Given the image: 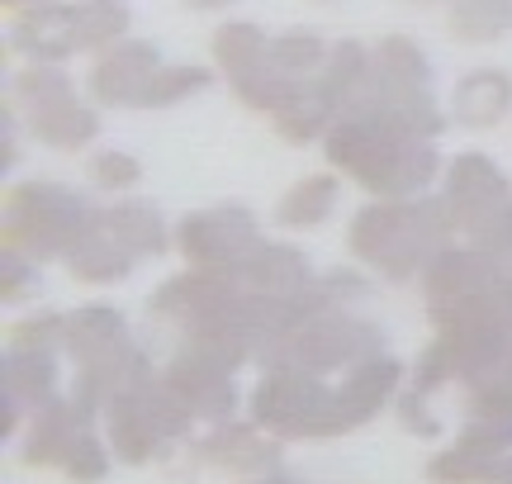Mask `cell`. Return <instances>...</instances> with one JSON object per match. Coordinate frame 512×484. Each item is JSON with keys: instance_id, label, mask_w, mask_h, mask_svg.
<instances>
[{"instance_id": "obj_21", "label": "cell", "mask_w": 512, "mask_h": 484, "mask_svg": "<svg viewBox=\"0 0 512 484\" xmlns=\"http://www.w3.org/2000/svg\"><path fill=\"white\" fill-rule=\"evenodd\" d=\"M95 224L105 228L124 252H133V257H157L166 247V228L162 219L152 214V209L143 205H119V209H105V214H95Z\"/></svg>"}, {"instance_id": "obj_24", "label": "cell", "mask_w": 512, "mask_h": 484, "mask_svg": "<svg viewBox=\"0 0 512 484\" xmlns=\"http://www.w3.org/2000/svg\"><path fill=\"white\" fill-rule=\"evenodd\" d=\"M337 205V176H309L280 200L275 219L285 228H309V224H323Z\"/></svg>"}, {"instance_id": "obj_32", "label": "cell", "mask_w": 512, "mask_h": 484, "mask_svg": "<svg viewBox=\"0 0 512 484\" xmlns=\"http://www.w3.org/2000/svg\"><path fill=\"white\" fill-rule=\"evenodd\" d=\"M24 280H34V271H29V266H19L15 247H10V252H5V299L24 295Z\"/></svg>"}, {"instance_id": "obj_31", "label": "cell", "mask_w": 512, "mask_h": 484, "mask_svg": "<svg viewBox=\"0 0 512 484\" xmlns=\"http://www.w3.org/2000/svg\"><path fill=\"white\" fill-rule=\"evenodd\" d=\"M91 181L105 190H128L133 181H138V162L133 157H124V152H100L91 162Z\"/></svg>"}, {"instance_id": "obj_25", "label": "cell", "mask_w": 512, "mask_h": 484, "mask_svg": "<svg viewBox=\"0 0 512 484\" xmlns=\"http://www.w3.org/2000/svg\"><path fill=\"white\" fill-rule=\"evenodd\" d=\"M124 29H128L124 0H81V5H76V34H81V48L119 43Z\"/></svg>"}, {"instance_id": "obj_23", "label": "cell", "mask_w": 512, "mask_h": 484, "mask_svg": "<svg viewBox=\"0 0 512 484\" xmlns=\"http://www.w3.org/2000/svg\"><path fill=\"white\" fill-rule=\"evenodd\" d=\"M451 34L465 43H494L498 34H512V0H456Z\"/></svg>"}, {"instance_id": "obj_18", "label": "cell", "mask_w": 512, "mask_h": 484, "mask_svg": "<svg viewBox=\"0 0 512 484\" xmlns=\"http://www.w3.org/2000/svg\"><path fill=\"white\" fill-rule=\"evenodd\" d=\"M81 428H86V413L76 404H43V413L29 428V442H24V461L29 466H62V456Z\"/></svg>"}, {"instance_id": "obj_3", "label": "cell", "mask_w": 512, "mask_h": 484, "mask_svg": "<svg viewBox=\"0 0 512 484\" xmlns=\"http://www.w3.org/2000/svg\"><path fill=\"white\" fill-rule=\"evenodd\" d=\"M95 214L72 190L34 181V186L10 190V209H5V242L29 257H67L76 242L91 233Z\"/></svg>"}, {"instance_id": "obj_19", "label": "cell", "mask_w": 512, "mask_h": 484, "mask_svg": "<svg viewBox=\"0 0 512 484\" xmlns=\"http://www.w3.org/2000/svg\"><path fill=\"white\" fill-rule=\"evenodd\" d=\"M512 105V81L503 72H470L460 81L456 100H451V110H456L460 124H470V129H489L498 124Z\"/></svg>"}, {"instance_id": "obj_33", "label": "cell", "mask_w": 512, "mask_h": 484, "mask_svg": "<svg viewBox=\"0 0 512 484\" xmlns=\"http://www.w3.org/2000/svg\"><path fill=\"white\" fill-rule=\"evenodd\" d=\"M190 10H219V5H233V0H185Z\"/></svg>"}, {"instance_id": "obj_2", "label": "cell", "mask_w": 512, "mask_h": 484, "mask_svg": "<svg viewBox=\"0 0 512 484\" xmlns=\"http://www.w3.org/2000/svg\"><path fill=\"white\" fill-rule=\"evenodd\" d=\"M456 228V214L446 200H384L366 205L351 224V252L384 276L403 280L422 261L446 252V233Z\"/></svg>"}, {"instance_id": "obj_17", "label": "cell", "mask_w": 512, "mask_h": 484, "mask_svg": "<svg viewBox=\"0 0 512 484\" xmlns=\"http://www.w3.org/2000/svg\"><path fill=\"white\" fill-rule=\"evenodd\" d=\"M57 385V361L43 347H10L5 356V432L15 428L19 404H48Z\"/></svg>"}, {"instance_id": "obj_7", "label": "cell", "mask_w": 512, "mask_h": 484, "mask_svg": "<svg viewBox=\"0 0 512 484\" xmlns=\"http://www.w3.org/2000/svg\"><path fill=\"white\" fill-rule=\"evenodd\" d=\"M214 53H219V67L228 72L233 81V91L256 105V110H285L294 95L304 91L309 81H294L275 67L271 57V43L256 34L252 24H223L219 34H214Z\"/></svg>"}, {"instance_id": "obj_26", "label": "cell", "mask_w": 512, "mask_h": 484, "mask_svg": "<svg viewBox=\"0 0 512 484\" xmlns=\"http://www.w3.org/2000/svg\"><path fill=\"white\" fill-rule=\"evenodd\" d=\"M470 413L475 418H512V352L498 356L489 371L475 375V385H470Z\"/></svg>"}, {"instance_id": "obj_13", "label": "cell", "mask_w": 512, "mask_h": 484, "mask_svg": "<svg viewBox=\"0 0 512 484\" xmlns=\"http://www.w3.org/2000/svg\"><path fill=\"white\" fill-rule=\"evenodd\" d=\"M399 361L394 356H366L356 371L332 390V432H347L356 428V423H366L370 413L380 409L384 399H389V390L399 385Z\"/></svg>"}, {"instance_id": "obj_28", "label": "cell", "mask_w": 512, "mask_h": 484, "mask_svg": "<svg viewBox=\"0 0 512 484\" xmlns=\"http://www.w3.org/2000/svg\"><path fill=\"white\" fill-rule=\"evenodd\" d=\"M209 86V72L204 67H162V72L147 81L143 105H176L185 95H195Z\"/></svg>"}, {"instance_id": "obj_34", "label": "cell", "mask_w": 512, "mask_h": 484, "mask_svg": "<svg viewBox=\"0 0 512 484\" xmlns=\"http://www.w3.org/2000/svg\"><path fill=\"white\" fill-rule=\"evenodd\" d=\"M10 5H38V0H10Z\"/></svg>"}, {"instance_id": "obj_6", "label": "cell", "mask_w": 512, "mask_h": 484, "mask_svg": "<svg viewBox=\"0 0 512 484\" xmlns=\"http://www.w3.org/2000/svg\"><path fill=\"white\" fill-rule=\"evenodd\" d=\"M266 352L280 356L285 366L323 375L332 366H347L351 356H375L380 352V333L370 323H361V318L342 314V309H328V314L294 323L290 333H280Z\"/></svg>"}, {"instance_id": "obj_20", "label": "cell", "mask_w": 512, "mask_h": 484, "mask_svg": "<svg viewBox=\"0 0 512 484\" xmlns=\"http://www.w3.org/2000/svg\"><path fill=\"white\" fill-rule=\"evenodd\" d=\"M200 456L204 461H223L233 470H261V466H275L280 447L261 437V428H242V423H223L209 442H200Z\"/></svg>"}, {"instance_id": "obj_10", "label": "cell", "mask_w": 512, "mask_h": 484, "mask_svg": "<svg viewBox=\"0 0 512 484\" xmlns=\"http://www.w3.org/2000/svg\"><path fill=\"white\" fill-rule=\"evenodd\" d=\"M512 451V418H475L460 432V442L446 456H437L427 475L437 484H475V480H498L508 470Z\"/></svg>"}, {"instance_id": "obj_30", "label": "cell", "mask_w": 512, "mask_h": 484, "mask_svg": "<svg viewBox=\"0 0 512 484\" xmlns=\"http://www.w3.org/2000/svg\"><path fill=\"white\" fill-rule=\"evenodd\" d=\"M10 347H43V352L67 347V318L43 314V318H34V323H19L15 333H10Z\"/></svg>"}, {"instance_id": "obj_15", "label": "cell", "mask_w": 512, "mask_h": 484, "mask_svg": "<svg viewBox=\"0 0 512 484\" xmlns=\"http://www.w3.org/2000/svg\"><path fill=\"white\" fill-rule=\"evenodd\" d=\"M304 271H309V266H304V257H299V252H290V247H275V242H261L252 257L233 271V280H238L247 295L290 299V295H299V290L309 285V276H304Z\"/></svg>"}, {"instance_id": "obj_12", "label": "cell", "mask_w": 512, "mask_h": 484, "mask_svg": "<svg viewBox=\"0 0 512 484\" xmlns=\"http://www.w3.org/2000/svg\"><path fill=\"white\" fill-rule=\"evenodd\" d=\"M162 72L152 43H114L91 67V91L105 105H143L147 81Z\"/></svg>"}, {"instance_id": "obj_5", "label": "cell", "mask_w": 512, "mask_h": 484, "mask_svg": "<svg viewBox=\"0 0 512 484\" xmlns=\"http://www.w3.org/2000/svg\"><path fill=\"white\" fill-rule=\"evenodd\" d=\"M252 418L275 437H332V390L313 371L280 366L252 394Z\"/></svg>"}, {"instance_id": "obj_11", "label": "cell", "mask_w": 512, "mask_h": 484, "mask_svg": "<svg viewBox=\"0 0 512 484\" xmlns=\"http://www.w3.org/2000/svg\"><path fill=\"white\" fill-rule=\"evenodd\" d=\"M166 385H171V394L195 418H214V423H228L233 399H238L233 385H228V366H219L214 356H204L200 347H181V356L166 371Z\"/></svg>"}, {"instance_id": "obj_9", "label": "cell", "mask_w": 512, "mask_h": 484, "mask_svg": "<svg viewBox=\"0 0 512 484\" xmlns=\"http://www.w3.org/2000/svg\"><path fill=\"white\" fill-rule=\"evenodd\" d=\"M256 247H261L256 219L242 214V209H209V214H195V219L181 224V252L190 257L195 271L233 276Z\"/></svg>"}, {"instance_id": "obj_8", "label": "cell", "mask_w": 512, "mask_h": 484, "mask_svg": "<svg viewBox=\"0 0 512 484\" xmlns=\"http://www.w3.org/2000/svg\"><path fill=\"white\" fill-rule=\"evenodd\" d=\"M15 100L24 105L29 129L53 148H81L95 138V114L86 105H76L67 76L53 67H29L15 81Z\"/></svg>"}, {"instance_id": "obj_35", "label": "cell", "mask_w": 512, "mask_h": 484, "mask_svg": "<svg viewBox=\"0 0 512 484\" xmlns=\"http://www.w3.org/2000/svg\"><path fill=\"white\" fill-rule=\"evenodd\" d=\"M271 484H275V480H271Z\"/></svg>"}, {"instance_id": "obj_29", "label": "cell", "mask_w": 512, "mask_h": 484, "mask_svg": "<svg viewBox=\"0 0 512 484\" xmlns=\"http://www.w3.org/2000/svg\"><path fill=\"white\" fill-rule=\"evenodd\" d=\"M105 466H110V461H105V442H100L91 432V423H86V428L76 432V442L67 447V456H62V470H67L76 484H95L105 475Z\"/></svg>"}, {"instance_id": "obj_22", "label": "cell", "mask_w": 512, "mask_h": 484, "mask_svg": "<svg viewBox=\"0 0 512 484\" xmlns=\"http://www.w3.org/2000/svg\"><path fill=\"white\" fill-rule=\"evenodd\" d=\"M67 266H72L81 280H119V276H128L133 252H124V247H119L105 228L91 224V233H86V238L67 252Z\"/></svg>"}, {"instance_id": "obj_27", "label": "cell", "mask_w": 512, "mask_h": 484, "mask_svg": "<svg viewBox=\"0 0 512 484\" xmlns=\"http://www.w3.org/2000/svg\"><path fill=\"white\" fill-rule=\"evenodd\" d=\"M271 57L275 67L294 81H313V76L323 72V62H328V43L313 34H285L271 43Z\"/></svg>"}, {"instance_id": "obj_4", "label": "cell", "mask_w": 512, "mask_h": 484, "mask_svg": "<svg viewBox=\"0 0 512 484\" xmlns=\"http://www.w3.org/2000/svg\"><path fill=\"white\" fill-rule=\"evenodd\" d=\"M446 205L456 214V228L475 238L479 252H489L494 261L512 257V195L494 162H484L479 152L456 157L446 176Z\"/></svg>"}, {"instance_id": "obj_1", "label": "cell", "mask_w": 512, "mask_h": 484, "mask_svg": "<svg viewBox=\"0 0 512 484\" xmlns=\"http://www.w3.org/2000/svg\"><path fill=\"white\" fill-rule=\"evenodd\" d=\"M328 157L370 195L389 200H408L437 176V152L380 114H337L328 129Z\"/></svg>"}, {"instance_id": "obj_16", "label": "cell", "mask_w": 512, "mask_h": 484, "mask_svg": "<svg viewBox=\"0 0 512 484\" xmlns=\"http://www.w3.org/2000/svg\"><path fill=\"white\" fill-rule=\"evenodd\" d=\"M494 280H498V266L489 252H441V257L427 261V299H432V309L451 304V299L479 295Z\"/></svg>"}, {"instance_id": "obj_14", "label": "cell", "mask_w": 512, "mask_h": 484, "mask_svg": "<svg viewBox=\"0 0 512 484\" xmlns=\"http://www.w3.org/2000/svg\"><path fill=\"white\" fill-rule=\"evenodd\" d=\"M15 48L43 57V62H57L81 48V34H76V5H29L24 15L15 19Z\"/></svg>"}]
</instances>
